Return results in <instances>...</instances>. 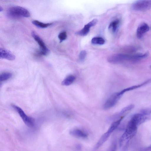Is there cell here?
I'll return each instance as SVG.
<instances>
[{
  "mask_svg": "<svg viewBox=\"0 0 151 151\" xmlns=\"http://www.w3.org/2000/svg\"><path fill=\"white\" fill-rule=\"evenodd\" d=\"M7 14L13 18L28 17L30 16V13L27 9L19 6L10 7L8 10Z\"/></svg>",
  "mask_w": 151,
  "mask_h": 151,
  "instance_id": "obj_4",
  "label": "cell"
},
{
  "mask_svg": "<svg viewBox=\"0 0 151 151\" xmlns=\"http://www.w3.org/2000/svg\"><path fill=\"white\" fill-rule=\"evenodd\" d=\"M76 77L73 75H69L62 82L63 86H68L72 84L75 81Z\"/></svg>",
  "mask_w": 151,
  "mask_h": 151,
  "instance_id": "obj_16",
  "label": "cell"
},
{
  "mask_svg": "<svg viewBox=\"0 0 151 151\" xmlns=\"http://www.w3.org/2000/svg\"><path fill=\"white\" fill-rule=\"evenodd\" d=\"M132 9L137 11H144L151 8V0H139L132 5Z\"/></svg>",
  "mask_w": 151,
  "mask_h": 151,
  "instance_id": "obj_5",
  "label": "cell"
},
{
  "mask_svg": "<svg viewBox=\"0 0 151 151\" xmlns=\"http://www.w3.org/2000/svg\"><path fill=\"white\" fill-rule=\"evenodd\" d=\"M32 23L37 27L42 28H47L52 24V23H44L37 20L32 21Z\"/></svg>",
  "mask_w": 151,
  "mask_h": 151,
  "instance_id": "obj_17",
  "label": "cell"
},
{
  "mask_svg": "<svg viewBox=\"0 0 151 151\" xmlns=\"http://www.w3.org/2000/svg\"><path fill=\"white\" fill-rule=\"evenodd\" d=\"M67 37V33L65 31H63L60 32L58 35V38L60 40V42L66 39Z\"/></svg>",
  "mask_w": 151,
  "mask_h": 151,
  "instance_id": "obj_21",
  "label": "cell"
},
{
  "mask_svg": "<svg viewBox=\"0 0 151 151\" xmlns=\"http://www.w3.org/2000/svg\"><path fill=\"white\" fill-rule=\"evenodd\" d=\"M2 10H3L2 8L0 6V12H1Z\"/></svg>",
  "mask_w": 151,
  "mask_h": 151,
  "instance_id": "obj_26",
  "label": "cell"
},
{
  "mask_svg": "<svg viewBox=\"0 0 151 151\" xmlns=\"http://www.w3.org/2000/svg\"><path fill=\"white\" fill-rule=\"evenodd\" d=\"M150 115L145 114L142 113L134 114L131 118V120L133 121L138 127L144 122L150 119Z\"/></svg>",
  "mask_w": 151,
  "mask_h": 151,
  "instance_id": "obj_9",
  "label": "cell"
},
{
  "mask_svg": "<svg viewBox=\"0 0 151 151\" xmlns=\"http://www.w3.org/2000/svg\"><path fill=\"white\" fill-rule=\"evenodd\" d=\"M120 20L117 19L112 21L109 24V29L113 33H115L119 28Z\"/></svg>",
  "mask_w": 151,
  "mask_h": 151,
  "instance_id": "obj_15",
  "label": "cell"
},
{
  "mask_svg": "<svg viewBox=\"0 0 151 151\" xmlns=\"http://www.w3.org/2000/svg\"><path fill=\"white\" fill-rule=\"evenodd\" d=\"M148 25L145 23L141 24L138 27L136 32L137 36L139 39H141L145 34L149 30Z\"/></svg>",
  "mask_w": 151,
  "mask_h": 151,
  "instance_id": "obj_11",
  "label": "cell"
},
{
  "mask_svg": "<svg viewBox=\"0 0 151 151\" xmlns=\"http://www.w3.org/2000/svg\"><path fill=\"white\" fill-rule=\"evenodd\" d=\"M141 113L145 114L150 115L151 114V107L142 110Z\"/></svg>",
  "mask_w": 151,
  "mask_h": 151,
  "instance_id": "obj_23",
  "label": "cell"
},
{
  "mask_svg": "<svg viewBox=\"0 0 151 151\" xmlns=\"http://www.w3.org/2000/svg\"><path fill=\"white\" fill-rule=\"evenodd\" d=\"M122 96L119 95L118 92L113 93L106 100L103 105L104 109H108L114 106Z\"/></svg>",
  "mask_w": 151,
  "mask_h": 151,
  "instance_id": "obj_8",
  "label": "cell"
},
{
  "mask_svg": "<svg viewBox=\"0 0 151 151\" xmlns=\"http://www.w3.org/2000/svg\"><path fill=\"white\" fill-rule=\"evenodd\" d=\"M134 107V105L131 104L123 108L120 112L119 115H122L125 113L132 109Z\"/></svg>",
  "mask_w": 151,
  "mask_h": 151,
  "instance_id": "obj_20",
  "label": "cell"
},
{
  "mask_svg": "<svg viewBox=\"0 0 151 151\" xmlns=\"http://www.w3.org/2000/svg\"><path fill=\"white\" fill-rule=\"evenodd\" d=\"M137 127L132 120L129 121L124 132L119 139V144L120 147L126 145L134 136L137 132Z\"/></svg>",
  "mask_w": 151,
  "mask_h": 151,
  "instance_id": "obj_2",
  "label": "cell"
},
{
  "mask_svg": "<svg viewBox=\"0 0 151 151\" xmlns=\"http://www.w3.org/2000/svg\"><path fill=\"white\" fill-rule=\"evenodd\" d=\"M70 134L73 136L78 138L85 139L87 136V134L84 132L79 129H74L71 130Z\"/></svg>",
  "mask_w": 151,
  "mask_h": 151,
  "instance_id": "obj_13",
  "label": "cell"
},
{
  "mask_svg": "<svg viewBox=\"0 0 151 151\" xmlns=\"http://www.w3.org/2000/svg\"><path fill=\"white\" fill-rule=\"evenodd\" d=\"M31 35L34 40L38 44L40 48V52L39 53L41 55H47L50 52V50L46 46L44 42L42 39L35 31H32Z\"/></svg>",
  "mask_w": 151,
  "mask_h": 151,
  "instance_id": "obj_7",
  "label": "cell"
},
{
  "mask_svg": "<svg viewBox=\"0 0 151 151\" xmlns=\"http://www.w3.org/2000/svg\"><path fill=\"white\" fill-rule=\"evenodd\" d=\"M97 22V20L94 19L85 25L84 27L81 30L77 32L76 34L78 35L84 36L87 35L89 33L90 28L96 25Z\"/></svg>",
  "mask_w": 151,
  "mask_h": 151,
  "instance_id": "obj_10",
  "label": "cell"
},
{
  "mask_svg": "<svg viewBox=\"0 0 151 151\" xmlns=\"http://www.w3.org/2000/svg\"><path fill=\"white\" fill-rule=\"evenodd\" d=\"M151 81V79H150L149 80H148L147 81L143 83H142L140 84L134 85V86H132L131 87H129V88H125L121 91L118 92V93L119 95H122L125 92L129 91H130L132 90H133L134 89H135L136 88H139L144 85H145L148 83L149 82H150Z\"/></svg>",
  "mask_w": 151,
  "mask_h": 151,
  "instance_id": "obj_14",
  "label": "cell"
},
{
  "mask_svg": "<svg viewBox=\"0 0 151 151\" xmlns=\"http://www.w3.org/2000/svg\"><path fill=\"white\" fill-rule=\"evenodd\" d=\"M0 58L9 60H13L15 58V55L9 50L4 48L0 49Z\"/></svg>",
  "mask_w": 151,
  "mask_h": 151,
  "instance_id": "obj_12",
  "label": "cell"
},
{
  "mask_svg": "<svg viewBox=\"0 0 151 151\" xmlns=\"http://www.w3.org/2000/svg\"><path fill=\"white\" fill-rule=\"evenodd\" d=\"M148 149L149 150H151V146L150 147H149V148H148Z\"/></svg>",
  "mask_w": 151,
  "mask_h": 151,
  "instance_id": "obj_27",
  "label": "cell"
},
{
  "mask_svg": "<svg viewBox=\"0 0 151 151\" xmlns=\"http://www.w3.org/2000/svg\"><path fill=\"white\" fill-rule=\"evenodd\" d=\"M116 149V146L114 145L111 151H115Z\"/></svg>",
  "mask_w": 151,
  "mask_h": 151,
  "instance_id": "obj_25",
  "label": "cell"
},
{
  "mask_svg": "<svg viewBox=\"0 0 151 151\" xmlns=\"http://www.w3.org/2000/svg\"></svg>",
  "mask_w": 151,
  "mask_h": 151,
  "instance_id": "obj_28",
  "label": "cell"
},
{
  "mask_svg": "<svg viewBox=\"0 0 151 151\" xmlns=\"http://www.w3.org/2000/svg\"><path fill=\"white\" fill-rule=\"evenodd\" d=\"M17 111L24 123L29 127H32L34 125V120L32 118L27 116L20 107L14 104L12 105Z\"/></svg>",
  "mask_w": 151,
  "mask_h": 151,
  "instance_id": "obj_6",
  "label": "cell"
},
{
  "mask_svg": "<svg viewBox=\"0 0 151 151\" xmlns=\"http://www.w3.org/2000/svg\"><path fill=\"white\" fill-rule=\"evenodd\" d=\"M86 52L85 50H83L81 52L79 55V59L80 61H83L86 56Z\"/></svg>",
  "mask_w": 151,
  "mask_h": 151,
  "instance_id": "obj_22",
  "label": "cell"
},
{
  "mask_svg": "<svg viewBox=\"0 0 151 151\" xmlns=\"http://www.w3.org/2000/svg\"><path fill=\"white\" fill-rule=\"evenodd\" d=\"M91 43L93 44L102 45L105 42L104 40L101 37H93L91 40Z\"/></svg>",
  "mask_w": 151,
  "mask_h": 151,
  "instance_id": "obj_18",
  "label": "cell"
},
{
  "mask_svg": "<svg viewBox=\"0 0 151 151\" xmlns=\"http://www.w3.org/2000/svg\"><path fill=\"white\" fill-rule=\"evenodd\" d=\"M12 76V74L9 72H5L0 75V81H4L10 78Z\"/></svg>",
  "mask_w": 151,
  "mask_h": 151,
  "instance_id": "obj_19",
  "label": "cell"
},
{
  "mask_svg": "<svg viewBox=\"0 0 151 151\" xmlns=\"http://www.w3.org/2000/svg\"><path fill=\"white\" fill-rule=\"evenodd\" d=\"M76 148L78 150H80L81 148V146L80 145H78L76 146Z\"/></svg>",
  "mask_w": 151,
  "mask_h": 151,
  "instance_id": "obj_24",
  "label": "cell"
},
{
  "mask_svg": "<svg viewBox=\"0 0 151 151\" xmlns=\"http://www.w3.org/2000/svg\"><path fill=\"white\" fill-rule=\"evenodd\" d=\"M123 117H121L111 124L108 130L102 135L96 143L95 147V149L99 148L107 141L111 134L119 125Z\"/></svg>",
  "mask_w": 151,
  "mask_h": 151,
  "instance_id": "obj_3",
  "label": "cell"
},
{
  "mask_svg": "<svg viewBox=\"0 0 151 151\" xmlns=\"http://www.w3.org/2000/svg\"><path fill=\"white\" fill-rule=\"evenodd\" d=\"M145 57V55L144 53H139L132 55L118 53L110 56L108 57L107 60L109 63L114 64L127 61L135 63Z\"/></svg>",
  "mask_w": 151,
  "mask_h": 151,
  "instance_id": "obj_1",
  "label": "cell"
}]
</instances>
